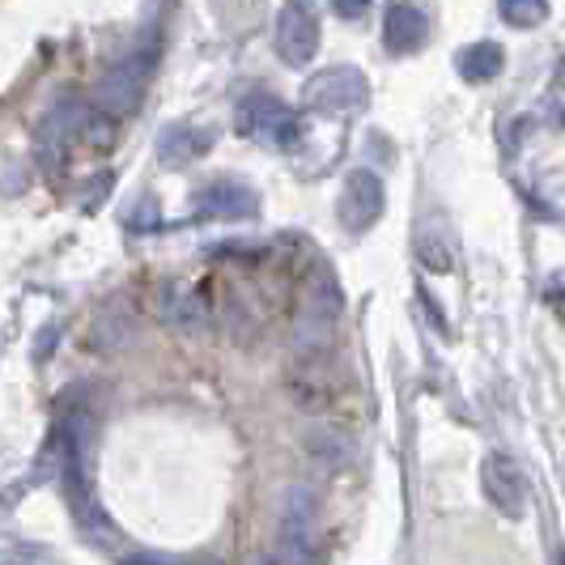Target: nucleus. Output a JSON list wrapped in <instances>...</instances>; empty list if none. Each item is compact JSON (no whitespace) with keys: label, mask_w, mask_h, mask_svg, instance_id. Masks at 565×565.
I'll return each mask as SVG.
<instances>
[{"label":"nucleus","mask_w":565,"mask_h":565,"mask_svg":"<svg viewBox=\"0 0 565 565\" xmlns=\"http://www.w3.org/2000/svg\"><path fill=\"white\" fill-rule=\"evenodd\" d=\"M417 259H422L429 273H438V277H447V273L455 268L459 247H455V234L443 217L422 222V230H417Z\"/></svg>","instance_id":"obj_13"},{"label":"nucleus","mask_w":565,"mask_h":565,"mask_svg":"<svg viewBox=\"0 0 565 565\" xmlns=\"http://www.w3.org/2000/svg\"><path fill=\"white\" fill-rule=\"evenodd\" d=\"M340 18H349V22H358V18H366V4H337Z\"/></svg>","instance_id":"obj_16"},{"label":"nucleus","mask_w":565,"mask_h":565,"mask_svg":"<svg viewBox=\"0 0 565 565\" xmlns=\"http://www.w3.org/2000/svg\"><path fill=\"white\" fill-rule=\"evenodd\" d=\"M255 209V192L238 179H213L209 188H200L192 196V213L196 217H209V222H243L252 217Z\"/></svg>","instance_id":"obj_9"},{"label":"nucleus","mask_w":565,"mask_h":565,"mask_svg":"<svg viewBox=\"0 0 565 565\" xmlns=\"http://www.w3.org/2000/svg\"><path fill=\"white\" fill-rule=\"evenodd\" d=\"M557 311H562V315H565V298H562V302H557Z\"/></svg>","instance_id":"obj_20"},{"label":"nucleus","mask_w":565,"mask_h":565,"mask_svg":"<svg viewBox=\"0 0 565 565\" xmlns=\"http://www.w3.org/2000/svg\"><path fill=\"white\" fill-rule=\"evenodd\" d=\"M213 141H217L213 128H200V124H170L167 132L158 137V162L170 170L192 167V162H200V158L213 149Z\"/></svg>","instance_id":"obj_12"},{"label":"nucleus","mask_w":565,"mask_h":565,"mask_svg":"<svg viewBox=\"0 0 565 565\" xmlns=\"http://www.w3.org/2000/svg\"><path fill=\"white\" fill-rule=\"evenodd\" d=\"M124 565H170V562H162V557H128Z\"/></svg>","instance_id":"obj_17"},{"label":"nucleus","mask_w":565,"mask_h":565,"mask_svg":"<svg viewBox=\"0 0 565 565\" xmlns=\"http://www.w3.org/2000/svg\"><path fill=\"white\" fill-rule=\"evenodd\" d=\"M481 489L502 519H523V514H527V477H523V468H519L510 455H502V451L484 455Z\"/></svg>","instance_id":"obj_6"},{"label":"nucleus","mask_w":565,"mask_h":565,"mask_svg":"<svg viewBox=\"0 0 565 565\" xmlns=\"http://www.w3.org/2000/svg\"><path fill=\"white\" fill-rule=\"evenodd\" d=\"M429 39V13L417 4H387L383 13V47L392 56H413Z\"/></svg>","instance_id":"obj_10"},{"label":"nucleus","mask_w":565,"mask_h":565,"mask_svg":"<svg viewBox=\"0 0 565 565\" xmlns=\"http://www.w3.org/2000/svg\"><path fill=\"white\" fill-rule=\"evenodd\" d=\"M302 103L311 111L340 115V111H362L370 103V82L362 68L353 64H337V68H323L315 73L311 82L302 85Z\"/></svg>","instance_id":"obj_2"},{"label":"nucleus","mask_w":565,"mask_h":565,"mask_svg":"<svg viewBox=\"0 0 565 565\" xmlns=\"http://www.w3.org/2000/svg\"><path fill=\"white\" fill-rule=\"evenodd\" d=\"M383 204H387V192H383V179L374 170H353L340 188V204L337 217L349 234H366L379 217H383Z\"/></svg>","instance_id":"obj_5"},{"label":"nucleus","mask_w":565,"mask_h":565,"mask_svg":"<svg viewBox=\"0 0 565 565\" xmlns=\"http://www.w3.org/2000/svg\"><path fill=\"white\" fill-rule=\"evenodd\" d=\"M277 52L285 64L302 68L319 52V18L311 4H285L277 13Z\"/></svg>","instance_id":"obj_8"},{"label":"nucleus","mask_w":565,"mask_h":565,"mask_svg":"<svg viewBox=\"0 0 565 565\" xmlns=\"http://www.w3.org/2000/svg\"><path fill=\"white\" fill-rule=\"evenodd\" d=\"M281 557L285 565H311L315 557V493L289 489L281 514Z\"/></svg>","instance_id":"obj_7"},{"label":"nucleus","mask_w":565,"mask_h":565,"mask_svg":"<svg viewBox=\"0 0 565 565\" xmlns=\"http://www.w3.org/2000/svg\"><path fill=\"white\" fill-rule=\"evenodd\" d=\"M557 565H565V548H562V553H557Z\"/></svg>","instance_id":"obj_19"},{"label":"nucleus","mask_w":565,"mask_h":565,"mask_svg":"<svg viewBox=\"0 0 565 565\" xmlns=\"http://www.w3.org/2000/svg\"><path fill=\"white\" fill-rule=\"evenodd\" d=\"M238 132L243 137H252L259 145H273V149H289V145L298 141V115L285 107L281 98H273V94H247L243 103H238Z\"/></svg>","instance_id":"obj_4"},{"label":"nucleus","mask_w":565,"mask_h":565,"mask_svg":"<svg viewBox=\"0 0 565 565\" xmlns=\"http://www.w3.org/2000/svg\"><path fill=\"white\" fill-rule=\"evenodd\" d=\"M498 18L514 30H532L548 18V4L544 0H502L498 4Z\"/></svg>","instance_id":"obj_15"},{"label":"nucleus","mask_w":565,"mask_h":565,"mask_svg":"<svg viewBox=\"0 0 565 565\" xmlns=\"http://www.w3.org/2000/svg\"><path fill=\"white\" fill-rule=\"evenodd\" d=\"M502 60H507V52L498 47V43H472V47H463L459 56H455V68H459V77L472 85L481 82H493L498 73H502Z\"/></svg>","instance_id":"obj_14"},{"label":"nucleus","mask_w":565,"mask_h":565,"mask_svg":"<svg viewBox=\"0 0 565 565\" xmlns=\"http://www.w3.org/2000/svg\"><path fill=\"white\" fill-rule=\"evenodd\" d=\"M158 315L167 319L170 328H179V332H200L209 323V302H204V294H200L196 285L162 281V289H158Z\"/></svg>","instance_id":"obj_11"},{"label":"nucleus","mask_w":565,"mask_h":565,"mask_svg":"<svg viewBox=\"0 0 565 565\" xmlns=\"http://www.w3.org/2000/svg\"><path fill=\"white\" fill-rule=\"evenodd\" d=\"M557 82H565V56H562V64H557Z\"/></svg>","instance_id":"obj_18"},{"label":"nucleus","mask_w":565,"mask_h":565,"mask_svg":"<svg viewBox=\"0 0 565 565\" xmlns=\"http://www.w3.org/2000/svg\"><path fill=\"white\" fill-rule=\"evenodd\" d=\"M149 73H153V52H132V56H124L119 64H111V73L94 89V111L107 115V119L132 115L137 103H141Z\"/></svg>","instance_id":"obj_3"},{"label":"nucleus","mask_w":565,"mask_h":565,"mask_svg":"<svg viewBox=\"0 0 565 565\" xmlns=\"http://www.w3.org/2000/svg\"><path fill=\"white\" fill-rule=\"evenodd\" d=\"M340 311H344V298H340L337 277H332L328 264H319L307 277L302 302H298V315H294V344H298V353H323L332 332H337Z\"/></svg>","instance_id":"obj_1"}]
</instances>
